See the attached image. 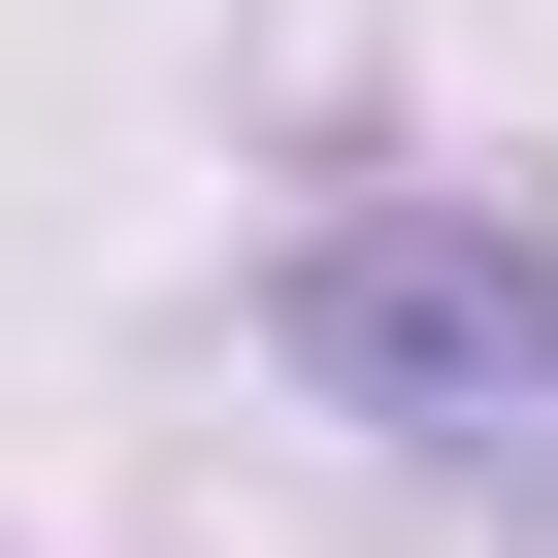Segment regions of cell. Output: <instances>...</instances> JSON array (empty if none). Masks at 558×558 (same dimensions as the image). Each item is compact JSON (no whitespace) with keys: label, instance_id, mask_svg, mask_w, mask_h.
<instances>
[{"label":"cell","instance_id":"6da1fadb","mask_svg":"<svg viewBox=\"0 0 558 558\" xmlns=\"http://www.w3.org/2000/svg\"><path fill=\"white\" fill-rule=\"evenodd\" d=\"M296 362L395 395V460H460V493L558 525V263H493V230H329V263H296Z\"/></svg>","mask_w":558,"mask_h":558}]
</instances>
